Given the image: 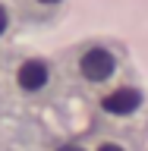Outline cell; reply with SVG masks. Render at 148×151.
I'll use <instances>...</instances> for the list:
<instances>
[{
    "mask_svg": "<svg viewBox=\"0 0 148 151\" xmlns=\"http://www.w3.org/2000/svg\"><path fill=\"white\" fill-rule=\"evenodd\" d=\"M120 54L113 50V47L107 44H92L85 47L82 54H79V60H76V76L82 79L85 85H107L117 79V73H120Z\"/></svg>",
    "mask_w": 148,
    "mask_h": 151,
    "instance_id": "obj_1",
    "label": "cell"
},
{
    "mask_svg": "<svg viewBox=\"0 0 148 151\" xmlns=\"http://www.w3.org/2000/svg\"><path fill=\"white\" fill-rule=\"evenodd\" d=\"M104 116H110V120H132L136 113H142L145 107V91L136 88V85H117L113 91H107L98 101Z\"/></svg>",
    "mask_w": 148,
    "mask_h": 151,
    "instance_id": "obj_2",
    "label": "cell"
},
{
    "mask_svg": "<svg viewBox=\"0 0 148 151\" xmlns=\"http://www.w3.org/2000/svg\"><path fill=\"white\" fill-rule=\"evenodd\" d=\"M51 79H54L51 66H47L44 60H38V57L25 60V63L16 69V85H19V91H25V94H41L47 85H51Z\"/></svg>",
    "mask_w": 148,
    "mask_h": 151,
    "instance_id": "obj_3",
    "label": "cell"
},
{
    "mask_svg": "<svg viewBox=\"0 0 148 151\" xmlns=\"http://www.w3.org/2000/svg\"><path fill=\"white\" fill-rule=\"evenodd\" d=\"M95 151H129V148H126L123 142H113V139H107V142H101V145H98Z\"/></svg>",
    "mask_w": 148,
    "mask_h": 151,
    "instance_id": "obj_4",
    "label": "cell"
},
{
    "mask_svg": "<svg viewBox=\"0 0 148 151\" xmlns=\"http://www.w3.org/2000/svg\"><path fill=\"white\" fill-rule=\"evenodd\" d=\"M6 25H9V13H6V6L0 3V35L6 32Z\"/></svg>",
    "mask_w": 148,
    "mask_h": 151,
    "instance_id": "obj_5",
    "label": "cell"
},
{
    "mask_svg": "<svg viewBox=\"0 0 148 151\" xmlns=\"http://www.w3.org/2000/svg\"><path fill=\"white\" fill-rule=\"evenodd\" d=\"M57 151H85V148H82V145H60Z\"/></svg>",
    "mask_w": 148,
    "mask_h": 151,
    "instance_id": "obj_6",
    "label": "cell"
},
{
    "mask_svg": "<svg viewBox=\"0 0 148 151\" xmlns=\"http://www.w3.org/2000/svg\"><path fill=\"white\" fill-rule=\"evenodd\" d=\"M38 3H44V6H57V3H63V0H38Z\"/></svg>",
    "mask_w": 148,
    "mask_h": 151,
    "instance_id": "obj_7",
    "label": "cell"
}]
</instances>
